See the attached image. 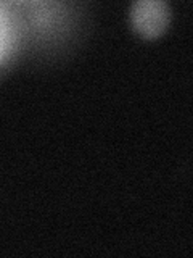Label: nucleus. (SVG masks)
<instances>
[{"instance_id":"1","label":"nucleus","mask_w":193,"mask_h":258,"mask_svg":"<svg viewBox=\"0 0 193 258\" xmlns=\"http://www.w3.org/2000/svg\"><path fill=\"white\" fill-rule=\"evenodd\" d=\"M18 32L24 31L34 39H55L69 23V5L47 0L8 2Z\"/></svg>"},{"instance_id":"2","label":"nucleus","mask_w":193,"mask_h":258,"mask_svg":"<svg viewBox=\"0 0 193 258\" xmlns=\"http://www.w3.org/2000/svg\"><path fill=\"white\" fill-rule=\"evenodd\" d=\"M134 26L147 36H156L169 20V7L161 0H139L131 8Z\"/></svg>"},{"instance_id":"3","label":"nucleus","mask_w":193,"mask_h":258,"mask_svg":"<svg viewBox=\"0 0 193 258\" xmlns=\"http://www.w3.org/2000/svg\"><path fill=\"white\" fill-rule=\"evenodd\" d=\"M20 32L12 16L8 2H0V64L10 58L18 42Z\"/></svg>"}]
</instances>
